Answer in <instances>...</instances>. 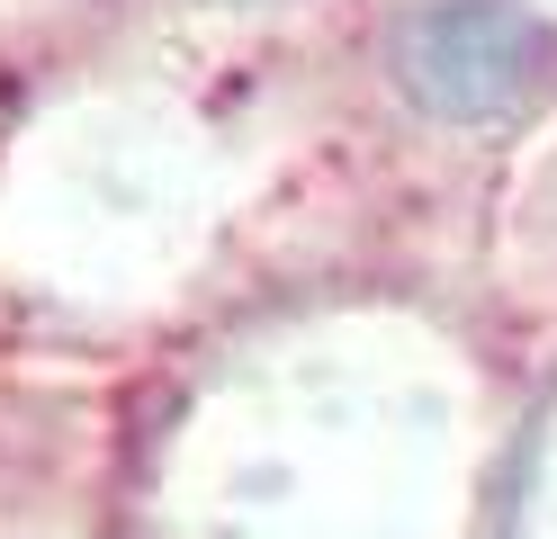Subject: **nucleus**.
I'll return each instance as SVG.
<instances>
[{"mask_svg":"<svg viewBox=\"0 0 557 539\" xmlns=\"http://www.w3.org/2000/svg\"><path fill=\"white\" fill-rule=\"evenodd\" d=\"M396 90L441 126H504L557 90V36L512 0H423L396 27Z\"/></svg>","mask_w":557,"mask_h":539,"instance_id":"obj_1","label":"nucleus"}]
</instances>
